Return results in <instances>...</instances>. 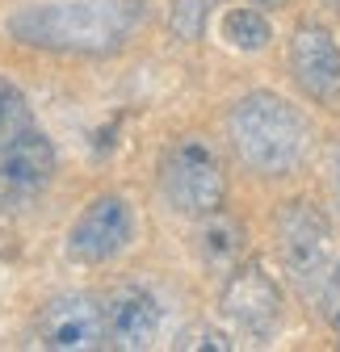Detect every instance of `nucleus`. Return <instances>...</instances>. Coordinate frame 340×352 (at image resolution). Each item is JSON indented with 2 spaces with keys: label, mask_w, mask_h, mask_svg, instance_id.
Wrapping results in <instances>:
<instances>
[{
  "label": "nucleus",
  "mask_w": 340,
  "mask_h": 352,
  "mask_svg": "<svg viewBox=\"0 0 340 352\" xmlns=\"http://www.w3.org/2000/svg\"><path fill=\"white\" fill-rule=\"evenodd\" d=\"M223 135L235 164L257 181H290L311 164L315 130L311 118L277 88H248L227 105Z\"/></svg>",
  "instance_id": "f257e3e1"
},
{
  "label": "nucleus",
  "mask_w": 340,
  "mask_h": 352,
  "mask_svg": "<svg viewBox=\"0 0 340 352\" xmlns=\"http://www.w3.org/2000/svg\"><path fill=\"white\" fill-rule=\"evenodd\" d=\"M135 25V0H30L5 17L13 42L55 55H114L131 42Z\"/></svg>",
  "instance_id": "f03ea898"
},
{
  "label": "nucleus",
  "mask_w": 340,
  "mask_h": 352,
  "mask_svg": "<svg viewBox=\"0 0 340 352\" xmlns=\"http://www.w3.org/2000/svg\"><path fill=\"white\" fill-rule=\"evenodd\" d=\"M269 239H273V260H277L281 281L303 302H319V289H323L332 260H336L332 210L307 193H294L277 206Z\"/></svg>",
  "instance_id": "7ed1b4c3"
},
{
  "label": "nucleus",
  "mask_w": 340,
  "mask_h": 352,
  "mask_svg": "<svg viewBox=\"0 0 340 352\" xmlns=\"http://www.w3.org/2000/svg\"><path fill=\"white\" fill-rule=\"evenodd\" d=\"M156 185H160L164 206L177 218L198 223V218H206V214H215V210L227 206L231 176H227L223 151L206 135H177V139H168V147L160 151Z\"/></svg>",
  "instance_id": "20e7f679"
},
{
  "label": "nucleus",
  "mask_w": 340,
  "mask_h": 352,
  "mask_svg": "<svg viewBox=\"0 0 340 352\" xmlns=\"http://www.w3.org/2000/svg\"><path fill=\"white\" fill-rule=\"evenodd\" d=\"M219 315L248 344H273L286 327V289L261 260H244L219 285Z\"/></svg>",
  "instance_id": "39448f33"
},
{
  "label": "nucleus",
  "mask_w": 340,
  "mask_h": 352,
  "mask_svg": "<svg viewBox=\"0 0 340 352\" xmlns=\"http://www.w3.org/2000/svg\"><path fill=\"white\" fill-rule=\"evenodd\" d=\"M286 72L307 105L340 113V38L332 34L328 21H294L286 38Z\"/></svg>",
  "instance_id": "423d86ee"
},
{
  "label": "nucleus",
  "mask_w": 340,
  "mask_h": 352,
  "mask_svg": "<svg viewBox=\"0 0 340 352\" xmlns=\"http://www.w3.org/2000/svg\"><path fill=\"white\" fill-rule=\"evenodd\" d=\"M135 239V210L122 193H101L67 227V256L76 264H109Z\"/></svg>",
  "instance_id": "0eeeda50"
},
{
  "label": "nucleus",
  "mask_w": 340,
  "mask_h": 352,
  "mask_svg": "<svg viewBox=\"0 0 340 352\" xmlns=\"http://www.w3.org/2000/svg\"><path fill=\"white\" fill-rule=\"evenodd\" d=\"M55 143L42 130H25L21 139H13L0 151V214H21L30 210L55 181Z\"/></svg>",
  "instance_id": "6e6552de"
},
{
  "label": "nucleus",
  "mask_w": 340,
  "mask_h": 352,
  "mask_svg": "<svg viewBox=\"0 0 340 352\" xmlns=\"http://www.w3.org/2000/svg\"><path fill=\"white\" fill-rule=\"evenodd\" d=\"M34 340L51 352H93L105 348V306L89 294H59L38 311Z\"/></svg>",
  "instance_id": "1a4fd4ad"
},
{
  "label": "nucleus",
  "mask_w": 340,
  "mask_h": 352,
  "mask_svg": "<svg viewBox=\"0 0 340 352\" xmlns=\"http://www.w3.org/2000/svg\"><path fill=\"white\" fill-rule=\"evenodd\" d=\"M160 331H164V306H160L156 289H147L139 281H126L109 294V302H105V340H109V348L143 352L160 340Z\"/></svg>",
  "instance_id": "9d476101"
},
{
  "label": "nucleus",
  "mask_w": 340,
  "mask_h": 352,
  "mask_svg": "<svg viewBox=\"0 0 340 352\" xmlns=\"http://www.w3.org/2000/svg\"><path fill=\"white\" fill-rule=\"evenodd\" d=\"M193 252H198L202 273L223 281L235 264H244L252 256V235H248V227L240 223V218L227 214V206H223V210H215V214H206V218L193 223Z\"/></svg>",
  "instance_id": "9b49d317"
},
{
  "label": "nucleus",
  "mask_w": 340,
  "mask_h": 352,
  "mask_svg": "<svg viewBox=\"0 0 340 352\" xmlns=\"http://www.w3.org/2000/svg\"><path fill=\"white\" fill-rule=\"evenodd\" d=\"M273 38H277L273 13H265L257 5H244L240 0V5L219 13V42L235 55H265L273 47Z\"/></svg>",
  "instance_id": "f8f14e48"
},
{
  "label": "nucleus",
  "mask_w": 340,
  "mask_h": 352,
  "mask_svg": "<svg viewBox=\"0 0 340 352\" xmlns=\"http://www.w3.org/2000/svg\"><path fill=\"white\" fill-rule=\"evenodd\" d=\"M219 5H223V0H168V13H164L168 38H173V42H185V47L202 42L206 30H210V17H215Z\"/></svg>",
  "instance_id": "ddd939ff"
},
{
  "label": "nucleus",
  "mask_w": 340,
  "mask_h": 352,
  "mask_svg": "<svg viewBox=\"0 0 340 352\" xmlns=\"http://www.w3.org/2000/svg\"><path fill=\"white\" fill-rule=\"evenodd\" d=\"M30 126H34V113H30L25 93L9 76H0V151H5L13 139H21Z\"/></svg>",
  "instance_id": "4468645a"
},
{
  "label": "nucleus",
  "mask_w": 340,
  "mask_h": 352,
  "mask_svg": "<svg viewBox=\"0 0 340 352\" xmlns=\"http://www.w3.org/2000/svg\"><path fill=\"white\" fill-rule=\"evenodd\" d=\"M173 348H181V352H198V348H206V352H231L235 348V331L223 323H189V327H181L177 331V340H173Z\"/></svg>",
  "instance_id": "2eb2a0df"
},
{
  "label": "nucleus",
  "mask_w": 340,
  "mask_h": 352,
  "mask_svg": "<svg viewBox=\"0 0 340 352\" xmlns=\"http://www.w3.org/2000/svg\"><path fill=\"white\" fill-rule=\"evenodd\" d=\"M319 315H323V323L332 327V336H340V252H336L332 273H328V281H323V289H319Z\"/></svg>",
  "instance_id": "dca6fc26"
},
{
  "label": "nucleus",
  "mask_w": 340,
  "mask_h": 352,
  "mask_svg": "<svg viewBox=\"0 0 340 352\" xmlns=\"http://www.w3.org/2000/svg\"><path fill=\"white\" fill-rule=\"evenodd\" d=\"M323 185H328V206L340 214V139L328 143L323 151Z\"/></svg>",
  "instance_id": "f3484780"
},
{
  "label": "nucleus",
  "mask_w": 340,
  "mask_h": 352,
  "mask_svg": "<svg viewBox=\"0 0 340 352\" xmlns=\"http://www.w3.org/2000/svg\"><path fill=\"white\" fill-rule=\"evenodd\" d=\"M244 5H257L265 13H281V9H290V0H244Z\"/></svg>",
  "instance_id": "a211bd4d"
},
{
  "label": "nucleus",
  "mask_w": 340,
  "mask_h": 352,
  "mask_svg": "<svg viewBox=\"0 0 340 352\" xmlns=\"http://www.w3.org/2000/svg\"><path fill=\"white\" fill-rule=\"evenodd\" d=\"M315 5H319V13H323V17L340 21V0H315Z\"/></svg>",
  "instance_id": "6ab92c4d"
}]
</instances>
